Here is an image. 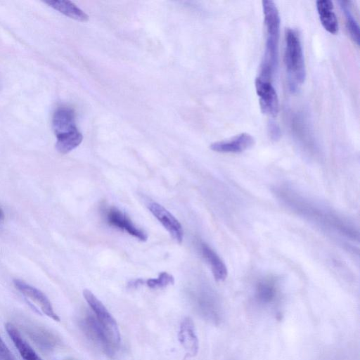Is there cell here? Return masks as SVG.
Masks as SVG:
<instances>
[{"instance_id": "6da1fadb", "label": "cell", "mask_w": 360, "mask_h": 360, "mask_svg": "<svg viewBox=\"0 0 360 360\" xmlns=\"http://www.w3.org/2000/svg\"><path fill=\"white\" fill-rule=\"evenodd\" d=\"M279 198L298 214L327 229L352 239L359 238V232L338 215L323 209L288 188L277 191Z\"/></svg>"}, {"instance_id": "7a4b0ae2", "label": "cell", "mask_w": 360, "mask_h": 360, "mask_svg": "<svg viewBox=\"0 0 360 360\" xmlns=\"http://www.w3.org/2000/svg\"><path fill=\"white\" fill-rule=\"evenodd\" d=\"M285 41L284 60L289 87L295 91L302 84L306 77L302 47L300 35L294 29L285 30Z\"/></svg>"}, {"instance_id": "3957f363", "label": "cell", "mask_w": 360, "mask_h": 360, "mask_svg": "<svg viewBox=\"0 0 360 360\" xmlns=\"http://www.w3.org/2000/svg\"><path fill=\"white\" fill-rule=\"evenodd\" d=\"M262 3L266 31V44L262 63L271 68H277L280 35V15L278 8L273 1L264 0Z\"/></svg>"}, {"instance_id": "277c9868", "label": "cell", "mask_w": 360, "mask_h": 360, "mask_svg": "<svg viewBox=\"0 0 360 360\" xmlns=\"http://www.w3.org/2000/svg\"><path fill=\"white\" fill-rule=\"evenodd\" d=\"M83 296L111 342L116 347H118L120 343V334L115 319L103 303L89 290H84Z\"/></svg>"}, {"instance_id": "5b68a950", "label": "cell", "mask_w": 360, "mask_h": 360, "mask_svg": "<svg viewBox=\"0 0 360 360\" xmlns=\"http://www.w3.org/2000/svg\"><path fill=\"white\" fill-rule=\"evenodd\" d=\"M13 285L35 311L56 321H60L59 316L53 310L51 302L43 292L20 279H14Z\"/></svg>"}, {"instance_id": "8992f818", "label": "cell", "mask_w": 360, "mask_h": 360, "mask_svg": "<svg viewBox=\"0 0 360 360\" xmlns=\"http://www.w3.org/2000/svg\"><path fill=\"white\" fill-rule=\"evenodd\" d=\"M79 326L86 337L106 355L113 357L117 349L110 340L95 316L87 314L79 321Z\"/></svg>"}, {"instance_id": "52a82bcc", "label": "cell", "mask_w": 360, "mask_h": 360, "mask_svg": "<svg viewBox=\"0 0 360 360\" xmlns=\"http://www.w3.org/2000/svg\"><path fill=\"white\" fill-rule=\"evenodd\" d=\"M255 84L262 112L271 117H276L279 111V101L271 82L257 77Z\"/></svg>"}, {"instance_id": "ba28073f", "label": "cell", "mask_w": 360, "mask_h": 360, "mask_svg": "<svg viewBox=\"0 0 360 360\" xmlns=\"http://www.w3.org/2000/svg\"><path fill=\"white\" fill-rule=\"evenodd\" d=\"M278 297L279 288L274 278H264L256 283L253 298L255 303L260 307H272L277 303Z\"/></svg>"}, {"instance_id": "9c48e42d", "label": "cell", "mask_w": 360, "mask_h": 360, "mask_svg": "<svg viewBox=\"0 0 360 360\" xmlns=\"http://www.w3.org/2000/svg\"><path fill=\"white\" fill-rule=\"evenodd\" d=\"M147 207L153 215L169 232L172 238L177 243H181L184 237V231L181 224L175 217L155 202H148Z\"/></svg>"}, {"instance_id": "30bf717a", "label": "cell", "mask_w": 360, "mask_h": 360, "mask_svg": "<svg viewBox=\"0 0 360 360\" xmlns=\"http://www.w3.org/2000/svg\"><path fill=\"white\" fill-rule=\"evenodd\" d=\"M23 330L29 338L41 350L51 351L58 344V338L46 328L33 323L25 322L22 324Z\"/></svg>"}, {"instance_id": "8fae6325", "label": "cell", "mask_w": 360, "mask_h": 360, "mask_svg": "<svg viewBox=\"0 0 360 360\" xmlns=\"http://www.w3.org/2000/svg\"><path fill=\"white\" fill-rule=\"evenodd\" d=\"M107 223L120 230L127 231L129 235L141 241H146L148 236L141 229L136 227L127 214L116 207H112L107 210Z\"/></svg>"}, {"instance_id": "7c38bea8", "label": "cell", "mask_w": 360, "mask_h": 360, "mask_svg": "<svg viewBox=\"0 0 360 360\" xmlns=\"http://www.w3.org/2000/svg\"><path fill=\"white\" fill-rule=\"evenodd\" d=\"M255 144V139L250 134L240 133L228 140L212 143L210 146L213 151L223 153H240L251 148Z\"/></svg>"}, {"instance_id": "4fadbf2b", "label": "cell", "mask_w": 360, "mask_h": 360, "mask_svg": "<svg viewBox=\"0 0 360 360\" xmlns=\"http://www.w3.org/2000/svg\"><path fill=\"white\" fill-rule=\"evenodd\" d=\"M52 127L56 137L78 130L74 110L66 106L58 108L53 115Z\"/></svg>"}, {"instance_id": "5bb4252c", "label": "cell", "mask_w": 360, "mask_h": 360, "mask_svg": "<svg viewBox=\"0 0 360 360\" xmlns=\"http://www.w3.org/2000/svg\"><path fill=\"white\" fill-rule=\"evenodd\" d=\"M179 340L188 357L195 356L198 352L199 343L194 323L190 317H186L181 323Z\"/></svg>"}, {"instance_id": "9a60e30c", "label": "cell", "mask_w": 360, "mask_h": 360, "mask_svg": "<svg viewBox=\"0 0 360 360\" xmlns=\"http://www.w3.org/2000/svg\"><path fill=\"white\" fill-rule=\"evenodd\" d=\"M321 23L329 33L335 34L338 32V21L334 12L333 2L330 0H319L316 2Z\"/></svg>"}, {"instance_id": "2e32d148", "label": "cell", "mask_w": 360, "mask_h": 360, "mask_svg": "<svg viewBox=\"0 0 360 360\" xmlns=\"http://www.w3.org/2000/svg\"><path fill=\"white\" fill-rule=\"evenodd\" d=\"M5 328L23 360H42L14 325L7 323Z\"/></svg>"}, {"instance_id": "e0dca14e", "label": "cell", "mask_w": 360, "mask_h": 360, "mask_svg": "<svg viewBox=\"0 0 360 360\" xmlns=\"http://www.w3.org/2000/svg\"><path fill=\"white\" fill-rule=\"evenodd\" d=\"M201 252L203 257L210 266L214 279L217 281H224L228 276V270L221 257L214 250L204 243L201 244Z\"/></svg>"}, {"instance_id": "ac0fdd59", "label": "cell", "mask_w": 360, "mask_h": 360, "mask_svg": "<svg viewBox=\"0 0 360 360\" xmlns=\"http://www.w3.org/2000/svg\"><path fill=\"white\" fill-rule=\"evenodd\" d=\"M44 3L65 15L76 20L85 22L89 20L88 15L70 1L47 0Z\"/></svg>"}, {"instance_id": "d6986e66", "label": "cell", "mask_w": 360, "mask_h": 360, "mask_svg": "<svg viewBox=\"0 0 360 360\" xmlns=\"http://www.w3.org/2000/svg\"><path fill=\"white\" fill-rule=\"evenodd\" d=\"M56 150L62 153L66 154L77 147L82 141V134L79 130L70 134L56 137Z\"/></svg>"}, {"instance_id": "ffe728a7", "label": "cell", "mask_w": 360, "mask_h": 360, "mask_svg": "<svg viewBox=\"0 0 360 360\" xmlns=\"http://www.w3.org/2000/svg\"><path fill=\"white\" fill-rule=\"evenodd\" d=\"M340 8L345 16L346 27L352 41L359 44V27L354 17L350 6V2L347 1H339Z\"/></svg>"}, {"instance_id": "44dd1931", "label": "cell", "mask_w": 360, "mask_h": 360, "mask_svg": "<svg viewBox=\"0 0 360 360\" xmlns=\"http://www.w3.org/2000/svg\"><path fill=\"white\" fill-rule=\"evenodd\" d=\"M145 283L150 288L156 289L173 284L174 283V278L171 274L167 272H161L159 274L158 278H149L145 281Z\"/></svg>"}, {"instance_id": "7402d4cb", "label": "cell", "mask_w": 360, "mask_h": 360, "mask_svg": "<svg viewBox=\"0 0 360 360\" xmlns=\"http://www.w3.org/2000/svg\"><path fill=\"white\" fill-rule=\"evenodd\" d=\"M0 360H15L12 352L0 336Z\"/></svg>"}, {"instance_id": "603a6c76", "label": "cell", "mask_w": 360, "mask_h": 360, "mask_svg": "<svg viewBox=\"0 0 360 360\" xmlns=\"http://www.w3.org/2000/svg\"><path fill=\"white\" fill-rule=\"evenodd\" d=\"M269 133L271 139L274 141H277L281 137V130L279 127L274 122L269 124Z\"/></svg>"}, {"instance_id": "cb8c5ba5", "label": "cell", "mask_w": 360, "mask_h": 360, "mask_svg": "<svg viewBox=\"0 0 360 360\" xmlns=\"http://www.w3.org/2000/svg\"><path fill=\"white\" fill-rule=\"evenodd\" d=\"M145 283V281L142 278H136L134 280H131L129 281L127 283V288H137L139 286L143 285Z\"/></svg>"}, {"instance_id": "d4e9b609", "label": "cell", "mask_w": 360, "mask_h": 360, "mask_svg": "<svg viewBox=\"0 0 360 360\" xmlns=\"http://www.w3.org/2000/svg\"><path fill=\"white\" fill-rule=\"evenodd\" d=\"M4 212L1 207H0V221H3L4 219Z\"/></svg>"}]
</instances>
